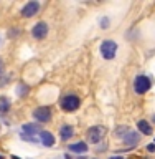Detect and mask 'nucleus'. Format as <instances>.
Segmentation results:
<instances>
[{
    "label": "nucleus",
    "mask_w": 155,
    "mask_h": 159,
    "mask_svg": "<svg viewBox=\"0 0 155 159\" xmlns=\"http://www.w3.org/2000/svg\"><path fill=\"white\" fill-rule=\"evenodd\" d=\"M117 53V43L114 40H104L101 43V55L106 60H112Z\"/></svg>",
    "instance_id": "1"
},
{
    "label": "nucleus",
    "mask_w": 155,
    "mask_h": 159,
    "mask_svg": "<svg viewBox=\"0 0 155 159\" xmlns=\"http://www.w3.org/2000/svg\"><path fill=\"white\" fill-rule=\"evenodd\" d=\"M152 86V81L149 76H144V75H139V76L134 80V89H136L137 94H144L147 93Z\"/></svg>",
    "instance_id": "2"
},
{
    "label": "nucleus",
    "mask_w": 155,
    "mask_h": 159,
    "mask_svg": "<svg viewBox=\"0 0 155 159\" xmlns=\"http://www.w3.org/2000/svg\"><path fill=\"white\" fill-rule=\"evenodd\" d=\"M79 104H81V101H79V98L76 96V94H68V96H64L61 99V109L63 111H68V113L78 109Z\"/></svg>",
    "instance_id": "3"
},
{
    "label": "nucleus",
    "mask_w": 155,
    "mask_h": 159,
    "mask_svg": "<svg viewBox=\"0 0 155 159\" xmlns=\"http://www.w3.org/2000/svg\"><path fill=\"white\" fill-rule=\"evenodd\" d=\"M106 136V128L104 126H93L88 129V141L91 144H97Z\"/></svg>",
    "instance_id": "4"
},
{
    "label": "nucleus",
    "mask_w": 155,
    "mask_h": 159,
    "mask_svg": "<svg viewBox=\"0 0 155 159\" xmlns=\"http://www.w3.org/2000/svg\"><path fill=\"white\" fill-rule=\"evenodd\" d=\"M51 109L48 106H40L33 111V118L37 119L38 123H48L50 119H51Z\"/></svg>",
    "instance_id": "5"
},
{
    "label": "nucleus",
    "mask_w": 155,
    "mask_h": 159,
    "mask_svg": "<svg viewBox=\"0 0 155 159\" xmlns=\"http://www.w3.org/2000/svg\"><path fill=\"white\" fill-rule=\"evenodd\" d=\"M32 35H33V38H37V40L46 38V35H48V25L45 23V22H38V23L33 27Z\"/></svg>",
    "instance_id": "6"
},
{
    "label": "nucleus",
    "mask_w": 155,
    "mask_h": 159,
    "mask_svg": "<svg viewBox=\"0 0 155 159\" xmlns=\"http://www.w3.org/2000/svg\"><path fill=\"white\" fill-rule=\"evenodd\" d=\"M38 10H40V3L35 2V0H32V2L25 3V7L22 8V15L25 18H30V17H33V15H37Z\"/></svg>",
    "instance_id": "7"
},
{
    "label": "nucleus",
    "mask_w": 155,
    "mask_h": 159,
    "mask_svg": "<svg viewBox=\"0 0 155 159\" xmlns=\"http://www.w3.org/2000/svg\"><path fill=\"white\" fill-rule=\"evenodd\" d=\"M124 144H126V146H131V148H136L137 144H139V141H140V134L139 133H136V131H129L126 136H124Z\"/></svg>",
    "instance_id": "8"
},
{
    "label": "nucleus",
    "mask_w": 155,
    "mask_h": 159,
    "mask_svg": "<svg viewBox=\"0 0 155 159\" xmlns=\"http://www.w3.org/2000/svg\"><path fill=\"white\" fill-rule=\"evenodd\" d=\"M59 136H61L63 141L71 139V138L74 136V128L69 126V124H64V126H61V129H59Z\"/></svg>",
    "instance_id": "9"
},
{
    "label": "nucleus",
    "mask_w": 155,
    "mask_h": 159,
    "mask_svg": "<svg viewBox=\"0 0 155 159\" xmlns=\"http://www.w3.org/2000/svg\"><path fill=\"white\" fill-rule=\"evenodd\" d=\"M40 139H41L43 146H46V148L54 146V136H53L51 133H48V131H41V133H40Z\"/></svg>",
    "instance_id": "10"
},
{
    "label": "nucleus",
    "mask_w": 155,
    "mask_h": 159,
    "mask_svg": "<svg viewBox=\"0 0 155 159\" xmlns=\"http://www.w3.org/2000/svg\"><path fill=\"white\" fill-rule=\"evenodd\" d=\"M22 129H23V134H37V133H41L40 131V126L38 124H35V123H27V124H23L22 126Z\"/></svg>",
    "instance_id": "11"
},
{
    "label": "nucleus",
    "mask_w": 155,
    "mask_h": 159,
    "mask_svg": "<svg viewBox=\"0 0 155 159\" xmlns=\"http://www.w3.org/2000/svg\"><path fill=\"white\" fill-rule=\"evenodd\" d=\"M137 128H139V131L144 133L145 136H150V134H152V126L145 121V119H140V121L137 123Z\"/></svg>",
    "instance_id": "12"
},
{
    "label": "nucleus",
    "mask_w": 155,
    "mask_h": 159,
    "mask_svg": "<svg viewBox=\"0 0 155 159\" xmlns=\"http://www.w3.org/2000/svg\"><path fill=\"white\" fill-rule=\"evenodd\" d=\"M69 151L71 152H76V154H79V152H86L88 151V146H86V143H74V144H71L69 146Z\"/></svg>",
    "instance_id": "13"
},
{
    "label": "nucleus",
    "mask_w": 155,
    "mask_h": 159,
    "mask_svg": "<svg viewBox=\"0 0 155 159\" xmlns=\"http://www.w3.org/2000/svg\"><path fill=\"white\" fill-rule=\"evenodd\" d=\"M10 109V99L7 96H0V113H7Z\"/></svg>",
    "instance_id": "14"
},
{
    "label": "nucleus",
    "mask_w": 155,
    "mask_h": 159,
    "mask_svg": "<svg viewBox=\"0 0 155 159\" xmlns=\"http://www.w3.org/2000/svg\"><path fill=\"white\" fill-rule=\"evenodd\" d=\"M129 131H131V128H129V126H117V128H116V136L121 138V139H124V136H126Z\"/></svg>",
    "instance_id": "15"
},
{
    "label": "nucleus",
    "mask_w": 155,
    "mask_h": 159,
    "mask_svg": "<svg viewBox=\"0 0 155 159\" xmlns=\"http://www.w3.org/2000/svg\"><path fill=\"white\" fill-rule=\"evenodd\" d=\"M17 93H18V96H25V94L28 93V86H23V84H20V86L17 88Z\"/></svg>",
    "instance_id": "16"
},
{
    "label": "nucleus",
    "mask_w": 155,
    "mask_h": 159,
    "mask_svg": "<svg viewBox=\"0 0 155 159\" xmlns=\"http://www.w3.org/2000/svg\"><path fill=\"white\" fill-rule=\"evenodd\" d=\"M101 27L102 28H109V18H101Z\"/></svg>",
    "instance_id": "17"
},
{
    "label": "nucleus",
    "mask_w": 155,
    "mask_h": 159,
    "mask_svg": "<svg viewBox=\"0 0 155 159\" xmlns=\"http://www.w3.org/2000/svg\"><path fill=\"white\" fill-rule=\"evenodd\" d=\"M147 151H149V152H155V143L147 144Z\"/></svg>",
    "instance_id": "18"
},
{
    "label": "nucleus",
    "mask_w": 155,
    "mask_h": 159,
    "mask_svg": "<svg viewBox=\"0 0 155 159\" xmlns=\"http://www.w3.org/2000/svg\"><path fill=\"white\" fill-rule=\"evenodd\" d=\"M2 71H3V61L0 60V75H2Z\"/></svg>",
    "instance_id": "19"
},
{
    "label": "nucleus",
    "mask_w": 155,
    "mask_h": 159,
    "mask_svg": "<svg viewBox=\"0 0 155 159\" xmlns=\"http://www.w3.org/2000/svg\"><path fill=\"white\" fill-rule=\"evenodd\" d=\"M109 159H124V157H121V156H112V157H109Z\"/></svg>",
    "instance_id": "20"
},
{
    "label": "nucleus",
    "mask_w": 155,
    "mask_h": 159,
    "mask_svg": "<svg viewBox=\"0 0 155 159\" xmlns=\"http://www.w3.org/2000/svg\"><path fill=\"white\" fill-rule=\"evenodd\" d=\"M12 159H20V157H17V156H12Z\"/></svg>",
    "instance_id": "21"
},
{
    "label": "nucleus",
    "mask_w": 155,
    "mask_h": 159,
    "mask_svg": "<svg viewBox=\"0 0 155 159\" xmlns=\"http://www.w3.org/2000/svg\"><path fill=\"white\" fill-rule=\"evenodd\" d=\"M0 159H3V156H2V154H0Z\"/></svg>",
    "instance_id": "22"
},
{
    "label": "nucleus",
    "mask_w": 155,
    "mask_h": 159,
    "mask_svg": "<svg viewBox=\"0 0 155 159\" xmlns=\"http://www.w3.org/2000/svg\"><path fill=\"white\" fill-rule=\"evenodd\" d=\"M153 123H155V116H153Z\"/></svg>",
    "instance_id": "23"
},
{
    "label": "nucleus",
    "mask_w": 155,
    "mask_h": 159,
    "mask_svg": "<svg viewBox=\"0 0 155 159\" xmlns=\"http://www.w3.org/2000/svg\"><path fill=\"white\" fill-rule=\"evenodd\" d=\"M0 129H2V126H0Z\"/></svg>",
    "instance_id": "24"
}]
</instances>
